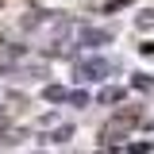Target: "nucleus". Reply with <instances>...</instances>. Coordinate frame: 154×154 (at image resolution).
Wrapping results in <instances>:
<instances>
[{"mask_svg":"<svg viewBox=\"0 0 154 154\" xmlns=\"http://www.w3.org/2000/svg\"><path fill=\"white\" fill-rule=\"evenodd\" d=\"M35 35H38V42H42L46 50H50V46L62 50V46H69V42L77 38V23H73V19H66V16H46L42 23H38Z\"/></svg>","mask_w":154,"mask_h":154,"instance_id":"1","label":"nucleus"},{"mask_svg":"<svg viewBox=\"0 0 154 154\" xmlns=\"http://www.w3.org/2000/svg\"><path fill=\"white\" fill-rule=\"evenodd\" d=\"M108 73H112V69H108L104 58H85V62L77 66V77H81V81H104Z\"/></svg>","mask_w":154,"mask_h":154,"instance_id":"2","label":"nucleus"},{"mask_svg":"<svg viewBox=\"0 0 154 154\" xmlns=\"http://www.w3.org/2000/svg\"><path fill=\"white\" fill-rule=\"evenodd\" d=\"M77 38L89 42V46H96V42H108V31H77Z\"/></svg>","mask_w":154,"mask_h":154,"instance_id":"3","label":"nucleus"}]
</instances>
